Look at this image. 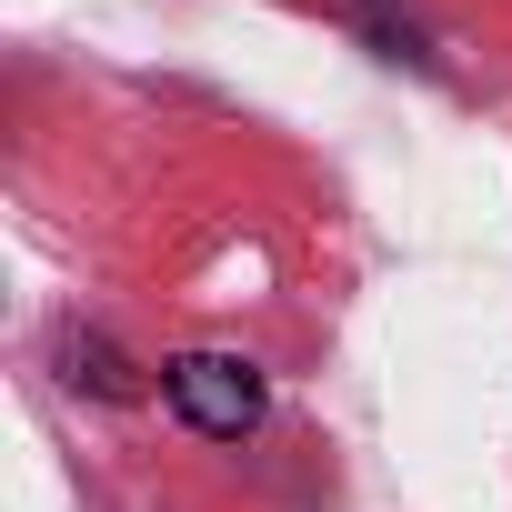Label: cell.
<instances>
[{
  "mask_svg": "<svg viewBox=\"0 0 512 512\" xmlns=\"http://www.w3.org/2000/svg\"><path fill=\"white\" fill-rule=\"evenodd\" d=\"M161 402H171L201 442H241V432H262L272 382L251 372L241 352H171V362H161Z\"/></svg>",
  "mask_w": 512,
  "mask_h": 512,
  "instance_id": "obj_1",
  "label": "cell"
},
{
  "mask_svg": "<svg viewBox=\"0 0 512 512\" xmlns=\"http://www.w3.org/2000/svg\"><path fill=\"white\" fill-rule=\"evenodd\" d=\"M51 362H61V382L91 392V402H141V362H131L111 332H81V322H71V332L51 342Z\"/></svg>",
  "mask_w": 512,
  "mask_h": 512,
  "instance_id": "obj_2",
  "label": "cell"
},
{
  "mask_svg": "<svg viewBox=\"0 0 512 512\" xmlns=\"http://www.w3.org/2000/svg\"><path fill=\"white\" fill-rule=\"evenodd\" d=\"M332 11H342V21H362L392 61H422V41H412V0H332Z\"/></svg>",
  "mask_w": 512,
  "mask_h": 512,
  "instance_id": "obj_3",
  "label": "cell"
}]
</instances>
